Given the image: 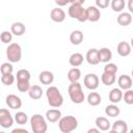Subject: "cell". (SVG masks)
Here are the masks:
<instances>
[{"instance_id": "6da1fadb", "label": "cell", "mask_w": 133, "mask_h": 133, "mask_svg": "<svg viewBox=\"0 0 133 133\" xmlns=\"http://www.w3.org/2000/svg\"><path fill=\"white\" fill-rule=\"evenodd\" d=\"M48 104L53 108H59L63 104V97L56 86H50L46 90Z\"/></svg>"}, {"instance_id": "7a4b0ae2", "label": "cell", "mask_w": 133, "mask_h": 133, "mask_svg": "<svg viewBox=\"0 0 133 133\" xmlns=\"http://www.w3.org/2000/svg\"><path fill=\"white\" fill-rule=\"evenodd\" d=\"M68 91H69V96H70L71 101L75 104H81L85 100V96H84V92L82 90L81 84L78 82H72L69 85Z\"/></svg>"}, {"instance_id": "3957f363", "label": "cell", "mask_w": 133, "mask_h": 133, "mask_svg": "<svg viewBox=\"0 0 133 133\" xmlns=\"http://www.w3.org/2000/svg\"><path fill=\"white\" fill-rule=\"evenodd\" d=\"M78 127V121L73 115H66L58 121V128L62 133H70L76 130Z\"/></svg>"}, {"instance_id": "277c9868", "label": "cell", "mask_w": 133, "mask_h": 133, "mask_svg": "<svg viewBox=\"0 0 133 133\" xmlns=\"http://www.w3.org/2000/svg\"><path fill=\"white\" fill-rule=\"evenodd\" d=\"M31 130L34 133H46L48 130V125L45 117L42 114H33L30 118Z\"/></svg>"}, {"instance_id": "5b68a950", "label": "cell", "mask_w": 133, "mask_h": 133, "mask_svg": "<svg viewBox=\"0 0 133 133\" xmlns=\"http://www.w3.org/2000/svg\"><path fill=\"white\" fill-rule=\"evenodd\" d=\"M69 16L72 19H76L79 22H85L87 20V12L86 8H83L82 4L80 3H73L69 7Z\"/></svg>"}, {"instance_id": "8992f818", "label": "cell", "mask_w": 133, "mask_h": 133, "mask_svg": "<svg viewBox=\"0 0 133 133\" xmlns=\"http://www.w3.org/2000/svg\"><path fill=\"white\" fill-rule=\"evenodd\" d=\"M6 56L10 62H19L22 58V48L17 43H10L6 49Z\"/></svg>"}, {"instance_id": "52a82bcc", "label": "cell", "mask_w": 133, "mask_h": 133, "mask_svg": "<svg viewBox=\"0 0 133 133\" xmlns=\"http://www.w3.org/2000/svg\"><path fill=\"white\" fill-rule=\"evenodd\" d=\"M14 121H15V118L11 116L10 112L7 109H5V108L0 109V126L3 129L10 128L14 125Z\"/></svg>"}, {"instance_id": "ba28073f", "label": "cell", "mask_w": 133, "mask_h": 133, "mask_svg": "<svg viewBox=\"0 0 133 133\" xmlns=\"http://www.w3.org/2000/svg\"><path fill=\"white\" fill-rule=\"evenodd\" d=\"M99 82H100V79L96 74H87L83 79L84 86L90 90L97 89L99 87Z\"/></svg>"}, {"instance_id": "9c48e42d", "label": "cell", "mask_w": 133, "mask_h": 133, "mask_svg": "<svg viewBox=\"0 0 133 133\" xmlns=\"http://www.w3.org/2000/svg\"><path fill=\"white\" fill-rule=\"evenodd\" d=\"M5 102L7 104V106L11 109H19L22 107V100L20 97H18L17 95L10 94L6 97Z\"/></svg>"}, {"instance_id": "30bf717a", "label": "cell", "mask_w": 133, "mask_h": 133, "mask_svg": "<svg viewBox=\"0 0 133 133\" xmlns=\"http://www.w3.org/2000/svg\"><path fill=\"white\" fill-rule=\"evenodd\" d=\"M117 84L122 90L130 89L132 87V84H133L132 77H130L128 75H121L117 79Z\"/></svg>"}, {"instance_id": "8fae6325", "label": "cell", "mask_w": 133, "mask_h": 133, "mask_svg": "<svg viewBox=\"0 0 133 133\" xmlns=\"http://www.w3.org/2000/svg\"><path fill=\"white\" fill-rule=\"evenodd\" d=\"M110 131L112 133H127L128 132V125L123 119H117L111 125Z\"/></svg>"}, {"instance_id": "7c38bea8", "label": "cell", "mask_w": 133, "mask_h": 133, "mask_svg": "<svg viewBox=\"0 0 133 133\" xmlns=\"http://www.w3.org/2000/svg\"><path fill=\"white\" fill-rule=\"evenodd\" d=\"M86 61L91 64V65H96L100 62V59H99V50L96 49V48H91L87 51L86 53Z\"/></svg>"}, {"instance_id": "4fadbf2b", "label": "cell", "mask_w": 133, "mask_h": 133, "mask_svg": "<svg viewBox=\"0 0 133 133\" xmlns=\"http://www.w3.org/2000/svg\"><path fill=\"white\" fill-rule=\"evenodd\" d=\"M50 18L53 22H56V23H61L65 20V12L63 11V9L59 8V7H56V8H53L50 12Z\"/></svg>"}, {"instance_id": "5bb4252c", "label": "cell", "mask_w": 133, "mask_h": 133, "mask_svg": "<svg viewBox=\"0 0 133 133\" xmlns=\"http://www.w3.org/2000/svg\"><path fill=\"white\" fill-rule=\"evenodd\" d=\"M86 12H87V20L88 21L94 23V22H97L100 20L101 12L97 6H88L86 8Z\"/></svg>"}, {"instance_id": "9a60e30c", "label": "cell", "mask_w": 133, "mask_h": 133, "mask_svg": "<svg viewBox=\"0 0 133 133\" xmlns=\"http://www.w3.org/2000/svg\"><path fill=\"white\" fill-rule=\"evenodd\" d=\"M131 48L132 47H131V45L129 43H127V42H121V43H118V45L116 47V51H117V53H118L119 56L126 57V56L130 55Z\"/></svg>"}, {"instance_id": "2e32d148", "label": "cell", "mask_w": 133, "mask_h": 133, "mask_svg": "<svg viewBox=\"0 0 133 133\" xmlns=\"http://www.w3.org/2000/svg\"><path fill=\"white\" fill-rule=\"evenodd\" d=\"M61 118V111L59 109H49L46 111V119L50 123H56Z\"/></svg>"}, {"instance_id": "e0dca14e", "label": "cell", "mask_w": 133, "mask_h": 133, "mask_svg": "<svg viewBox=\"0 0 133 133\" xmlns=\"http://www.w3.org/2000/svg\"><path fill=\"white\" fill-rule=\"evenodd\" d=\"M123 91H122V89L118 87V88H112L110 91H109V96H108V98H109V101L111 102V103H114V104H116V103H118V102H121L122 100H123Z\"/></svg>"}, {"instance_id": "ac0fdd59", "label": "cell", "mask_w": 133, "mask_h": 133, "mask_svg": "<svg viewBox=\"0 0 133 133\" xmlns=\"http://www.w3.org/2000/svg\"><path fill=\"white\" fill-rule=\"evenodd\" d=\"M38 80H39L43 84L49 85V84H51V83L54 81V75H53V73L50 72V71H43V72H41L39 75H38Z\"/></svg>"}, {"instance_id": "d6986e66", "label": "cell", "mask_w": 133, "mask_h": 133, "mask_svg": "<svg viewBox=\"0 0 133 133\" xmlns=\"http://www.w3.org/2000/svg\"><path fill=\"white\" fill-rule=\"evenodd\" d=\"M95 123H96L97 128H99L101 131H108V130H110V128H111L110 122L108 121V118H106V117H104V116H99V117H97L96 121H95Z\"/></svg>"}, {"instance_id": "ffe728a7", "label": "cell", "mask_w": 133, "mask_h": 133, "mask_svg": "<svg viewBox=\"0 0 133 133\" xmlns=\"http://www.w3.org/2000/svg\"><path fill=\"white\" fill-rule=\"evenodd\" d=\"M10 31H11V33H12L14 35H16V36H21V35H23V34L25 33L26 27H25V25H24L23 23H21V22H15V23H12V25L10 26Z\"/></svg>"}, {"instance_id": "44dd1931", "label": "cell", "mask_w": 133, "mask_h": 133, "mask_svg": "<svg viewBox=\"0 0 133 133\" xmlns=\"http://www.w3.org/2000/svg\"><path fill=\"white\" fill-rule=\"evenodd\" d=\"M112 58V52L109 48H101L99 50V59L100 62L107 63L111 60Z\"/></svg>"}, {"instance_id": "7402d4cb", "label": "cell", "mask_w": 133, "mask_h": 133, "mask_svg": "<svg viewBox=\"0 0 133 133\" xmlns=\"http://www.w3.org/2000/svg\"><path fill=\"white\" fill-rule=\"evenodd\" d=\"M118 25L121 26H128L132 23V16H131V12H121L116 19Z\"/></svg>"}, {"instance_id": "603a6c76", "label": "cell", "mask_w": 133, "mask_h": 133, "mask_svg": "<svg viewBox=\"0 0 133 133\" xmlns=\"http://www.w3.org/2000/svg\"><path fill=\"white\" fill-rule=\"evenodd\" d=\"M83 38H84V35L81 30H74L70 34V42L75 46L80 45L83 42Z\"/></svg>"}, {"instance_id": "cb8c5ba5", "label": "cell", "mask_w": 133, "mask_h": 133, "mask_svg": "<svg viewBox=\"0 0 133 133\" xmlns=\"http://www.w3.org/2000/svg\"><path fill=\"white\" fill-rule=\"evenodd\" d=\"M83 60H84L83 55L81 53H78V52L73 53L69 58V62L72 66H80L83 63Z\"/></svg>"}, {"instance_id": "d4e9b609", "label": "cell", "mask_w": 133, "mask_h": 133, "mask_svg": "<svg viewBox=\"0 0 133 133\" xmlns=\"http://www.w3.org/2000/svg\"><path fill=\"white\" fill-rule=\"evenodd\" d=\"M28 95L32 100H38L43 96V89L38 85H32L28 90Z\"/></svg>"}, {"instance_id": "484cf974", "label": "cell", "mask_w": 133, "mask_h": 133, "mask_svg": "<svg viewBox=\"0 0 133 133\" xmlns=\"http://www.w3.org/2000/svg\"><path fill=\"white\" fill-rule=\"evenodd\" d=\"M80 78H81V71L77 66H73L68 72V79L71 83L72 82H78V80Z\"/></svg>"}, {"instance_id": "4316f807", "label": "cell", "mask_w": 133, "mask_h": 133, "mask_svg": "<svg viewBox=\"0 0 133 133\" xmlns=\"http://www.w3.org/2000/svg\"><path fill=\"white\" fill-rule=\"evenodd\" d=\"M87 103L90 105V106H98L100 103H101V101H102V99H101V96H100V94H98V92H96V91H91L88 96H87Z\"/></svg>"}, {"instance_id": "83f0119b", "label": "cell", "mask_w": 133, "mask_h": 133, "mask_svg": "<svg viewBox=\"0 0 133 133\" xmlns=\"http://www.w3.org/2000/svg\"><path fill=\"white\" fill-rule=\"evenodd\" d=\"M119 112H121V109L114 103H112V104H110V105H108V106L105 107V113H106V115H108L110 117L117 116L119 114Z\"/></svg>"}, {"instance_id": "f1b7e54d", "label": "cell", "mask_w": 133, "mask_h": 133, "mask_svg": "<svg viewBox=\"0 0 133 133\" xmlns=\"http://www.w3.org/2000/svg\"><path fill=\"white\" fill-rule=\"evenodd\" d=\"M101 81L104 85L110 86L115 82V75L114 74H108V73H103L101 76Z\"/></svg>"}, {"instance_id": "f546056e", "label": "cell", "mask_w": 133, "mask_h": 133, "mask_svg": "<svg viewBox=\"0 0 133 133\" xmlns=\"http://www.w3.org/2000/svg\"><path fill=\"white\" fill-rule=\"evenodd\" d=\"M125 5H126L125 0H111L110 2V6L112 10L116 12H121L125 8Z\"/></svg>"}, {"instance_id": "4dcf8cb0", "label": "cell", "mask_w": 133, "mask_h": 133, "mask_svg": "<svg viewBox=\"0 0 133 133\" xmlns=\"http://www.w3.org/2000/svg\"><path fill=\"white\" fill-rule=\"evenodd\" d=\"M15 121L17 124L19 125H25L27 122H28V116L25 112L23 111H18L16 114H15Z\"/></svg>"}, {"instance_id": "1f68e13d", "label": "cell", "mask_w": 133, "mask_h": 133, "mask_svg": "<svg viewBox=\"0 0 133 133\" xmlns=\"http://www.w3.org/2000/svg\"><path fill=\"white\" fill-rule=\"evenodd\" d=\"M30 86L31 85H30L29 80H17V87H18L19 91H21V92L28 91Z\"/></svg>"}, {"instance_id": "d6a6232c", "label": "cell", "mask_w": 133, "mask_h": 133, "mask_svg": "<svg viewBox=\"0 0 133 133\" xmlns=\"http://www.w3.org/2000/svg\"><path fill=\"white\" fill-rule=\"evenodd\" d=\"M12 71H14V68H12V64L11 62H4L1 64L0 66V72H1V75H6V74H12Z\"/></svg>"}, {"instance_id": "836d02e7", "label": "cell", "mask_w": 133, "mask_h": 133, "mask_svg": "<svg viewBox=\"0 0 133 133\" xmlns=\"http://www.w3.org/2000/svg\"><path fill=\"white\" fill-rule=\"evenodd\" d=\"M30 73L29 71L22 69L17 72V80H30Z\"/></svg>"}, {"instance_id": "e575fe53", "label": "cell", "mask_w": 133, "mask_h": 133, "mask_svg": "<svg viewBox=\"0 0 133 133\" xmlns=\"http://www.w3.org/2000/svg\"><path fill=\"white\" fill-rule=\"evenodd\" d=\"M15 76L12 74H6V75H1V82L4 85H11L15 82Z\"/></svg>"}, {"instance_id": "d590c367", "label": "cell", "mask_w": 133, "mask_h": 133, "mask_svg": "<svg viewBox=\"0 0 133 133\" xmlns=\"http://www.w3.org/2000/svg\"><path fill=\"white\" fill-rule=\"evenodd\" d=\"M123 100L128 105H132L133 104V90L131 88L130 89H127L125 91V94L123 95Z\"/></svg>"}, {"instance_id": "8d00e7d4", "label": "cell", "mask_w": 133, "mask_h": 133, "mask_svg": "<svg viewBox=\"0 0 133 133\" xmlns=\"http://www.w3.org/2000/svg\"><path fill=\"white\" fill-rule=\"evenodd\" d=\"M0 38H1V42L3 44H10V42L12 41V33L11 31H2L1 32V35H0Z\"/></svg>"}, {"instance_id": "74e56055", "label": "cell", "mask_w": 133, "mask_h": 133, "mask_svg": "<svg viewBox=\"0 0 133 133\" xmlns=\"http://www.w3.org/2000/svg\"><path fill=\"white\" fill-rule=\"evenodd\" d=\"M117 65L115 64V63H111V62H108V63H106L105 64V66H104V72L105 73H108V74H116V72H117Z\"/></svg>"}, {"instance_id": "f35d334b", "label": "cell", "mask_w": 133, "mask_h": 133, "mask_svg": "<svg viewBox=\"0 0 133 133\" xmlns=\"http://www.w3.org/2000/svg\"><path fill=\"white\" fill-rule=\"evenodd\" d=\"M111 0H96V6L98 8H107L110 5Z\"/></svg>"}, {"instance_id": "ab89813d", "label": "cell", "mask_w": 133, "mask_h": 133, "mask_svg": "<svg viewBox=\"0 0 133 133\" xmlns=\"http://www.w3.org/2000/svg\"><path fill=\"white\" fill-rule=\"evenodd\" d=\"M55 3L58 5V6H65L66 4H69V0H54Z\"/></svg>"}, {"instance_id": "60d3db41", "label": "cell", "mask_w": 133, "mask_h": 133, "mask_svg": "<svg viewBox=\"0 0 133 133\" xmlns=\"http://www.w3.org/2000/svg\"><path fill=\"white\" fill-rule=\"evenodd\" d=\"M127 6H128V9H129V11L133 14V0H128Z\"/></svg>"}, {"instance_id": "b9f144b4", "label": "cell", "mask_w": 133, "mask_h": 133, "mask_svg": "<svg viewBox=\"0 0 133 133\" xmlns=\"http://www.w3.org/2000/svg\"><path fill=\"white\" fill-rule=\"evenodd\" d=\"M17 132H23V133H28V131L26 129H20V128H16L11 131V133H17Z\"/></svg>"}, {"instance_id": "7bdbcfd3", "label": "cell", "mask_w": 133, "mask_h": 133, "mask_svg": "<svg viewBox=\"0 0 133 133\" xmlns=\"http://www.w3.org/2000/svg\"><path fill=\"white\" fill-rule=\"evenodd\" d=\"M88 133H98V132H100V129L99 128H97V129H95V128H91V129H89L88 131H87Z\"/></svg>"}, {"instance_id": "ee69618b", "label": "cell", "mask_w": 133, "mask_h": 133, "mask_svg": "<svg viewBox=\"0 0 133 133\" xmlns=\"http://www.w3.org/2000/svg\"><path fill=\"white\" fill-rule=\"evenodd\" d=\"M85 2V0H77V3H80V4H83Z\"/></svg>"}, {"instance_id": "f6af8a7d", "label": "cell", "mask_w": 133, "mask_h": 133, "mask_svg": "<svg viewBox=\"0 0 133 133\" xmlns=\"http://www.w3.org/2000/svg\"><path fill=\"white\" fill-rule=\"evenodd\" d=\"M130 45H131V47H132V48H133V37H132V38H131V44H130Z\"/></svg>"}, {"instance_id": "bcb514c9", "label": "cell", "mask_w": 133, "mask_h": 133, "mask_svg": "<svg viewBox=\"0 0 133 133\" xmlns=\"http://www.w3.org/2000/svg\"><path fill=\"white\" fill-rule=\"evenodd\" d=\"M131 77L133 78V70H132V72H131Z\"/></svg>"}, {"instance_id": "7dc6e473", "label": "cell", "mask_w": 133, "mask_h": 133, "mask_svg": "<svg viewBox=\"0 0 133 133\" xmlns=\"http://www.w3.org/2000/svg\"><path fill=\"white\" fill-rule=\"evenodd\" d=\"M130 132H131V133H133V129H132V130H131V131H130Z\"/></svg>"}]
</instances>
